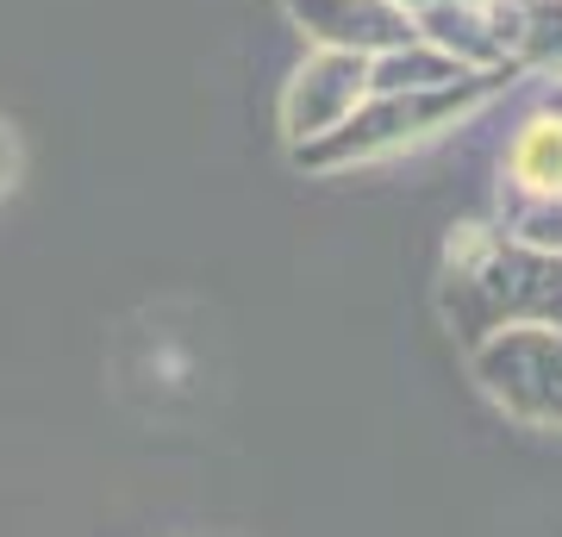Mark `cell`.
I'll use <instances>...</instances> for the list:
<instances>
[{
	"instance_id": "6da1fadb",
	"label": "cell",
	"mask_w": 562,
	"mask_h": 537,
	"mask_svg": "<svg viewBox=\"0 0 562 537\" xmlns=\"http://www.w3.org/2000/svg\"><path fill=\"white\" fill-rule=\"evenodd\" d=\"M438 306L469 350L506 325H562V257L513 244L506 232L462 225L443 257Z\"/></svg>"
},
{
	"instance_id": "7a4b0ae2",
	"label": "cell",
	"mask_w": 562,
	"mask_h": 537,
	"mask_svg": "<svg viewBox=\"0 0 562 537\" xmlns=\"http://www.w3.org/2000/svg\"><path fill=\"white\" fill-rule=\"evenodd\" d=\"M506 76H457L443 88H406V94H362V107L344 125H331L325 138L294 144L301 169H357V163L394 157L406 144H425L431 132H450L457 120H469Z\"/></svg>"
},
{
	"instance_id": "3957f363",
	"label": "cell",
	"mask_w": 562,
	"mask_h": 537,
	"mask_svg": "<svg viewBox=\"0 0 562 537\" xmlns=\"http://www.w3.org/2000/svg\"><path fill=\"white\" fill-rule=\"evenodd\" d=\"M475 381L525 425L562 432V325H506L475 344Z\"/></svg>"
},
{
	"instance_id": "277c9868",
	"label": "cell",
	"mask_w": 562,
	"mask_h": 537,
	"mask_svg": "<svg viewBox=\"0 0 562 537\" xmlns=\"http://www.w3.org/2000/svg\"><path fill=\"white\" fill-rule=\"evenodd\" d=\"M413 32L457 69H519V0H443L413 13Z\"/></svg>"
},
{
	"instance_id": "5b68a950",
	"label": "cell",
	"mask_w": 562,
	"mask_h": 537,
	"mask_svg": "<svg viewBox=\"0 0 562 537\" xmlns=\"http://www.w3.org/2000/svg\"><path fill=\"white\" fill-rule=\"evenodd\" d=\"M369 94V57H350V51H319L288 76L281 88V132L288 144H313L325 138L331 125H344Z\"/></svg>"
},
{
	"instance_id": "8992f818",
	"label": "cell",
	"mask_w": 562,
	"mask_h": 537,
	"mask_svg": "<svg viewBox=\"0 0 562 537\" xmlns=\"http://www.w3.org/2000/svg\"><path fill=\"white\" fill-rule=\"evenodd\" d=\"M281 13L319 51H350V57H382L419 38L413 13H401L394 0H281Z\"/></svg>"
},
{
	"instance_id": "52a82bcc",
	"label": "cell",
	"mask_w": 562,
	"mask_h": 537,
	"mask_svg": "<svg viewBox=\"0 0 562 537\" xmlns=\"http://www.w3.org/2000/svg\"><path fill=\"white\" fill-rule=\"evenodd\" d=\"M506 181H513V194H562V100L543 107V113H531L513 132Z\"/></svg>"
},
{
	"instance_id": "ba28073f",
	"label": "cell",
	"mask_w": 562,
	"mask_h": 537,
	"mask_svg": "<svg viewBox=\"0 0 562 537\" xmlns=\"http://www.w3.org/2000/svg\"><path fill=\"white\" fill-rule=\"evenodd\" d=\"M457 76H482V69H457V63L431 51L425 38L401 44V51H382V57H369V94H406V88H443V81ZM494 76V69H487Z\"/></svg>"
},
{
	"instance_id": "9c48e42d",
	"label": "cell",
	"mask_w": 562,
	"mask_h": 537,
	"mask_svg": "<svg viewBox=\"0 0 562 537\" xmlns=\"http://www.w3.org/2000/svg\"><path fill=\"white\" fill-rule=\"evenodd\" d=\"M519 63L562 76V0H525L519 7Z\"/></svg>"
},
{
	"instance_id": "30bf717a",
	"label": "cell",
	"mask_w": 562,
	"mask_h": 537,
	"mask_svg": "<svg viewBox=\"0 0 562 537\" xmlns=\"http://www.w3.org/2000/svg\"><path fill=\"white\" fill-rule=\"evenodd\" d=\"M506 238L531 244V250H550L562 257V194H513V213H506Z\"/></svg>"
},
{
	"instance_id": "8fae6325",
	"label": "cell",
	"mask_w": 562,
	"mask_h": 537,
	"mask_svg": "<svg viewBox=\"0 0 562 537\" xmlns=\"http://www.w3.org/2000/svg\"><path fill=\"white\" fill-rule=\"evenodd\" d=\"M13 176H20V144H13V132L0 125V188H7Z\"/></svg>"
},
{
	"instance_id": "7c38bea8",
	"label": "cell",
	"mask_w": 562,
	"mask_h": 537,
	"mask_svg": "<svg viewBox=\"0 0 562 537\" xmlns=\"http://www.w3.org/2000/svg\"><path fill=\"white\" fill-rule=\"evenodd\" d=\"M401 13H425V7H443V0H394Z\"/></svg>"
}]
</instances>
